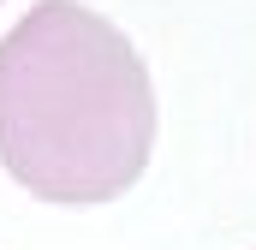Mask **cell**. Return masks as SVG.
<instances>
[{"label":"cell","instance_id":"1","mask_svg":"<svg viewBox=\"0 0 256 250\" xmlns=\"http://www.w3.org/2000/svg\"><path fill=\"white\" fill-rule=\"evenodd\" d=\"M155 143V84L126 36L36 0L0 42V167L42 202L96 208L137 185Z\"/></svg>","mask_w":256,"mask_h":250}]
</instances>
